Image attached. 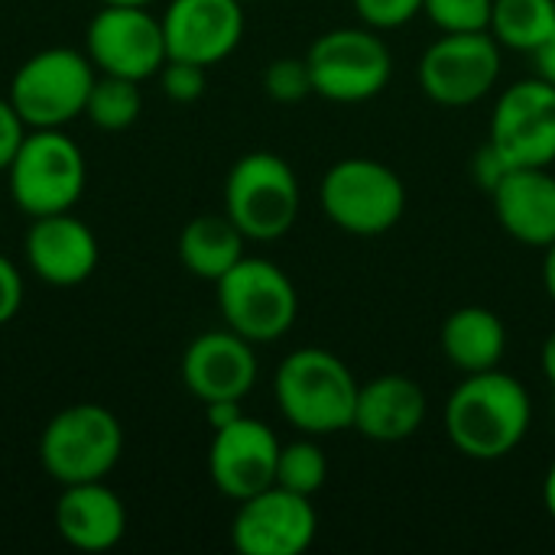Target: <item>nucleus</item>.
<instances>
[{
    "label": "nucleus",
    "instance_id": "nucleus-34",
    "mask_svg": "<svg viewBox=\"0 0 555 555\" xmlns=\"http://www.w3.org/2000/svg\"><path fill=\"white\" fill-rule=\"evenodd\" d=\"M533 59H537V75L555 85V26L550 29V36L543 39V46L533 52Z\"/></svg>",
    "mask_w": 555,
    "mask_h": 555
},
{
    "label": "nucleus",
    "instance_id": "nucleus-16",
    "mask_svg": "<svg viewBox=\"0 0 555 555\" xmlns=\"http://www.w3.org/2000/svg\"><path fill=\"white\" fill-rule=\"evenodd\" d=\"M159 20L169 59L205 68L224 62L244 39L241 0H169Z\"/></svg>",
    "mask_w": 555,
    "mask_h": 555
},
{
    "label": "nucleus",
    "instance_id": "nucleus-40",
    "mask_svg": "<svg viewBox=\"0 0 555 555\" xmlns=\"http://www.w3.org/2000/svg\"><path fill=\"white\" fill-rule=\"evenodd\" d=\"M553 413H555V406H553Z\"/></svg>",
    "mask_w": 555,
    "mask_h": 555
},
{
    "label": "nucleus",
    "instance_id": "nucleus-23",
    "mask_svg": "<svg viewBox=\"0 0 555 555\" xmlns=\"http://www.w3.org/2000/svg\"><path fill=\"white\" fill-rule=\"evenodd\" d=\"M555 26V0H494L488 33L514 52H537Z\"/></svg>",
    "mask_w": 555,
    "mask_h": 555
},
{
    "label": "nucleus",
    "instance_id": "nucleus-1",
    "mask_svg": "<svg viewBox=\"0 0 555 555\" xmlns=\"http://www.w3.org/2000/svg\"><path fill=\"white\" fill-rule=\"evenodd\" d=\"M442 426L455 452L472 462H501L520 449L533 426V400L527 387L501 367L465 374L449 393Z\"/></svg>",
    "mask_w": 555,
    "mask_h": 555
},
{
    "label": "nucleus",
    "instance_id": "nucleus-14",
    "mask_svg": "<svg viewBox=\"0 0 555 555\" xmlns=\"http://www.w3.org/2000/svg\"><path fill=\"white\" fill-rule=\"evenodd\" d=\"M280 439L276 433L254 420L241 416L237 423L215 429L208 446V475L211 485L228 501H247L276 485V462H280Z\"/></svg>",
    "mask_w": 555,
    "mask_h": 555
},
{
    "label": "nucleus",
    "instance_id": "nucleus-30",
    "mask_svg": "<svg viewBox=\"0 0 555 555\" xmlns=\"http://www.w3.org/2000/svg\"><path fill=\"white\" fill-rule=\"evenodd\" d=\"M29 127L23 124V117L16 114L10 98H0V172H7V166L13 163L20 143L26 140Z\"/></svg>",
    "mask_w": 555,
    "mask_h": 555
},
{
    "label": "nucleus",
    "instance_id": "nucleus-6",
    "mask_svg": "<svg viewBox=\"0 0 555 555\" xmlns=\"http://www.w3.org/2000/svg\"><path fill=\"white\" fill-rule=\"evenodd\" d=\"M98 68L88 52L52 46L29 55L10 78L7 98L29 130H62L75 117H85V104Z\"/></svg>",
    "mask_w": 555,
    "mask_h": 555
},
{
    "label": "nucleus",
    "instance_id": "nucleus-36",
    "mask_svg": "<svg viewBox=\"0 0 555 555\" xmlns=\"http://www.w3.org/2000/svg\"><path fill=\"white\" fill-rule=\"evenodd\" d=\"M546 257H543V286H546V296L553 299L555 306V241L543 250Z\"/></svg>",
    "mask_w": 555,
    "mask_h": 555
},
{
    "label": "nucleus",
    "instance_id": "nucleus-4",
    "mask_svg": "<svg viewBox=\"0 0 555 555\" xmlns=\"http://www.w3.org/2000/svg\"><path fill=\"white\" fill-rule=\"evenodd\" d=\"M302 192L296 169L270 153H244L224 179V215L241 228L247 241H280L299 218Z\"/></svg>",
    "mask_w": 555,
    "mask_h": 555
},
{
    "label": "nucleus",
    "instance_id": "nucleus-5",
    "mask_svg": "<svg viewBox=\"0 0 555 555\" xmlns=\"http://www.w3.org/2000/svg\"><path fill=\"white\" fill-rule=\"evenodd\" d=\"M124 455V426L101 403L59 410L39 436L42 472L65 485L104 481Z\"/></svg>",
    "mask_w": 555,
    "mask_h": 555
},
{
    "label": "nucleus",
    "instance_id": "nucleus-29",
    "mask_svg": "<svg viewBox=\"0 0 555 555\" xmlns=\"http://www.w3.org/2000/svg\"><path fill=\"white\" fill-rule=\"evenodd\" d=\"M426 0H354V10L364 26L384 33V29H400L410 20L423 13Z\"/></svg>",
    "mask_w": 555,
    "mask_h": 555
},
{
    "label": "nucleus",
    "instance_id": "nucleus-8",
    "mask_svg": "<svg viewBox=\"0 0 555 555\" xmlns=\"http://www.w3.org/2000/svg\"><path fill=\"white\" fill-rule=\"evenodd\" d=\"M218 312L231 332L254 345L283 338L299 315V293L286 270L267 257H241L218 283Z\"/></svg>",
    "mask_w": 555,
    "mask_h": 555
},
{
    "label": "nucleus",
    "instance_id": "nucleus-31",
    "mask_svg": "<svg viewBox=\"0 0 555 555\" xmlns=\"http://www.w3.org/2000/svg\"><path fill=\"white\" fill-rule=\"evenodd\" d=\"M23 306V273L20 267L0 254V328L16 319Z\"/></svg>",
    "mask_w": 555,
    "mask_h": 555
},
{
    "label": "nucleus",
    "instance_id": "nucleus-39",
    "mask_svg": "<svg viewBox=\"0 0 555 555\" xmlns=\"http://www.w3.org/2000/svg\"><path fill=\"white\" fill-rule=\"evenodd\" d=\"M241 3H247V0H241Z\"/></svg>",
    "mask_w": 555,
    "mask_h": 555
},
{
    "label": "nucleus",
    "instance_id": "nucleus-7",
    "mask_svg": "<svg viewBox=\"0 0 555 555\" xmlns=\"http://www.w3.org/2000/svg\"><path fill=\"white\" fill-rule=\"evenodd\" d=\"M85 153L65 130H29L7 166L10 198L29 218L72 211L85 192Z\"/></svg>",
    "mask_w": 555,
    "mask_h": 555
},
{
    "label": "nucleus",
    "instance_id": "nucleus-20",
    "mask_svg": "<svg viewBox=\"0 0 555 555\" xmlns=\"http://www.w3.org/2000/svg\"><path fill=\"white\" fill-rule=\"evenodd\" d=\"M429 397L406 374H380L358 390L354 426L371 442H403L426 423Z\"/></svg>",
    "mask_w": 555,
    "mask_h": 555
},
{
    "label": "nucleus",
    "instance_id": "nucleus-18",
    "mask_svg": "<svg viewBox=\"0 0 555 555\" xmlns=\"http://www.w3.org/2000/svg\"><path fill=\"white\" fill-rule=\"evenodd\" d=\"M498 224L524 247L546 250L555 241V176L550 166L511 169L491 192Z\"/></svg>",
    "mask_w": 555,
    "mask_h": 555
},
{
    "label": "nucleus",
    "instance_id": "nucleus-2",
    "mask_svg": "<svg viewBox=\"0 0 555 555\" xmlns=\"http://www.w3.org/2000/svg\"><path fill=\"white\" fill-rule=\"evenodd\" d=\"M358 377L325 348L289 351L273 374V397L283 420L302 436H335L354 426Z\"/></svg>",
    "mask_w": 555,
    "mask_h": 555
},
{
    "label": "nucleus",
    "instance_id": "nucleus-11",
    "mask_svg": "<svg viewBox=\"0 0 555 555\" xmlns=\"http://www.w3.org/2000/svg\"><path fill=\"white\" fill-rule=\"evenodd\" d=\"M488 143L511 169H537L555 163V85L546 78H524L501 91Z\"/></svg>",
    "mask_w": 555,
    "mask_h": 555
},
{
    "label": "nucleus",
    "instance_id": "nucleus-33",
    "mask_svg": "<svg viewBox=\"0 0 555 555\" xmlns=\"http://www.w3.org/2000/svg\"><path fill=\"white\" fill-rule=\"evenodd\" d=\"M241 416H244L241 400H211V403H205V420H208L211 433H215V429H224V426H231V423H237Z\"/></svg>",
    "mask_w": 555,
    "mask_h": 555
},
{
    "label": "nucleus",
    "instance_id": "nucleus-10",
    "mask_svg": "<svg viewBox=\"0 0 555 555\" xmlns=\"http://www.w3.org/2000/svg\"><path fill=\"white\" fill-rule=\"evenodd\" d=\"M504 46L488 33H442L416 65L420 88L442 107H472L488 98L504 68Z\"/></svg>",
    "mask_w": 555,
    "mask_h": 555
},
{
    "label": "nucleus",
    "instance_id": "nucleus-28",
    "mask_svg": "<svg viewBox=\"0 0 555 555\" xmlns=\"http://www.w3.org/2000/svg\"><path fill=\"white\" fill-rule=\"evenodd\" d=\"M156 78H159L163 94L176 104H192L208 88V68L195 62H182V59H166Z\"/></svg>",
    "mask_w": 555,
    "mask_h": 555
},
{
    "label": "nucleus",
    "instance_id": "nucleus-12",
    "mask_svg": "<svg viewBox=\"0 0 555 555\" xmlns=\"http://www.w3.org/2000/svg\"><path fill=\"white\" fill-rule=\"evenodd\" d=\"M85 52L101 75H120L133 81H146L159 75L166 65V36L163 20L150 13V7H111L91 16L85 33Z\"/></svg>",
    "mask_w": 555,
    "mask_h": 555
},
{
    "label": "nucleus",
    "instance_id": "nucleus-32",
    "mask_svg": "<svg viewBox=\"0 0 555 555\" xmlns=\"http://www.w3.org/2000/svg\"><path fill=\"white\" fill-rule=\"evenodd\" d=\"M511 172V166L504 163V156L491 146V143H485L478 153H475V159H472V176H475V182L491 195L494 192V185L504 179Z\"/></svg>",
    "mask_w": 555,
    "mask_h": 555
},
{
    "label": "nucleus",
    "instance_id": "nucleus-3",
    "mask_svg": "<svg viewBox=\"0 0 555 555\" xmlns=\"http://www.w3.org/2000/svg\"><path fill=\"white\" fill-rule=\"evenodd\" d=\"M325 218L354 237H380L406 215V185L397 169L371 156H348L328 166L319 185Z\"/></svg>",
    "mask_w": 555,
    "mask_h": 555
},
{
    "label": "nucleus",
    "instance_id": "nucleus-27",
    "mask_svg": "<svg viewBox=\"0 0 555 555\" xmlns=\"http://www.w3.org/2000/svg\"><path fill=\"white\" fill-rule=\"evenodd\" d=\"M263 91H267V98H273L280 104L306 101L312 94V75H309L306 55L302 59H293V55L273 59L263 68Z\"/></svg>",
    "mask_w": 555,
    "mask_h": 555
},
{
    "label": "nucleus",
    "instance_id": "nucleus-22",
    "mask_svg": "<svg viewBox=\"0 0 555 555\" xmlns=\"http://www.w3.org/2000/svg\"><path fill=\"white\" fill-rule=\"evenodd\" d=\"M241 228L221 215H198L179 231V260L195 280L218 283L244 257Z\"/></svg>",
    "mask_w": 555,
    "mask_h": 555
},
{
    "label": "nucleus",
    "instance_id": "nucleus-15",
    "mask_svg": "<svg viewBox=\"0 0 555 555\" xmlns=\"http://www.w3.org/2000/svg\"><path fill=\"white\" fill-rule=\"evenodd\" d=\"M260 374L254 341L241 338L228 325L218 332H202L189 341L179 377L185 390L205 406L211 400H244Z\"/></svg>",
    "mask_w": 555,
    "mask_h": 555
},
{
    "label": "nucleus",
    "instance_id": "nucleus-37",
    "mask_svg": "<svg viewBox=\"0 0 555 555\" xmlns=\"http://www.w3.org/2000/svg\"><path fill=\"white\" fill-rule=\"evenodd\" d=\"M543 507H546V514L555 520V459L553 465L546 468V478H543Z\"/></svg>",
    "mask_w": 555,
    "mask_h": 555
},
{
    "label": "nucleus",
    "instance_id": "nucleus-26",
    "mask_svg": "<svg viewBox=\"0 0 555 555\" xmlns=\"http://www.w3.org/2000/svg\"><path fill=\"white\" fill-rule=\"evenodd\" d=\"M494 0H426L423 13L442 33H481L491 23Z\"/></svg>",
    "mask_w": 555,
    "mask_h": 555
},
{
    "label": "nucleus",
    "instance_id": "nucleus-13",
    "mask_svg": "<svg viewBox=\"0 0 555 555\" xmlns=\"http://www.w3.org/2000/svg\"><path fill=\"white\" fill-rule=\"evenodd\" d=\"M319 537L312 498L280 485L237 504L231 543L241 555H302Z\"/></svg>",
    "mask_w": 555,
    "mask_h": 555
},
{
    "label": "nucleus",
    "instance_id": "nucleus-35",
    "mask_svg": "<svg viewBox=\"0 0 555 555\" xmlns=\"http://www.w3.org/2000/svg\"><path fill=\"white\" fill-rule=\"evenodd\" d=\"M540 367H543V377L550 380V387L555 390V328L546 335L543 341V351H540Z\"/></svg>",
    "mask_w": 555,
    "mask_h": 555
},
{
    "label": "nucleus",
    "instance_id": "nucleus-38",
    "mask_svg": "<svg viewBox=\"0 0 555 555\" xmlns=\"http://www.w3.org/2000/svg\"><path fill=\"white\" fill-rule=\"evenodd\" d=\"M101 3H111V7H150L153 0H101Z\"/></svg>",
    "mask_w": 555,
    "mask_h": 555
},
{
    "label": "nucleus",
    "instance_id": "nucleus-24",
    "mask_svg": "<svg viewBox=\"0 0 555 555\" xmlns=\"http://www.w3.org/2000/svg\"><path fill=\"white\" fill-rule=\"evenodd\" d=\"M143 114V94H140V81L133 78H120V75H101L91 85L88 104H85V117L107 133L127 130L140 120Z\"/></svg>",
    "mask_w": 555,
    "mask_h": 555
},
{
    "label": "nucleus",
    "instance_id": "nucleus-17",
    "mask_svg": "<svg viewBox=\"0 0 555 555\" xmlns=\"http://www.w3.org/2000/svg\"><path fill=\"white\" fill-rule=\"evenodd\" d=\"M23 250H26L29 270L42 283L59 286V289L85 283L98 270V260H101V244L94 231L72 211L33 218Z\"/></svg>",
    "mask_w": 555,
    "mask_h": 555
},
{
    "label": "nucleus",
    "instance_id": "nucleus-9",
    "mask_svg": "<svg viewBox=\"0 0 555 555\" xmlns=\"http://www.w3.org/2000/svg\"><path fill=\"white\" fill-rule=\"evenodd\" d=\"M306 65L312 75V94L332 104H364L377 98L393 75V55L371 26H338L322 33L306 52Z\"/></svg>",
    "mask_w": 555,
    "mask_h": 555
},
{
    "label": "nucleus",
    "instance_id": "nucleus-19",
    "mask_svg": "<svg viewBox=\"0 0 555 555\" xmlns=\"http://www.w3.org/2000/svg\"><path fill=\"white\" fill-rule=\"evenodd\" d=\"M59 537L81 553H107L127 533V507L104 481L65 485L55 501Z\"/></svg>",
    "mask_w": 555,
    "mask_h": 555
},
{
    "label": "nucleus",
    "instance_id": "nucleus-21",
    "mask_svg": "<svg viewBox=\"0 0 555 555\" xmlns=\"http://www.w3.org/2000/svg\"><path fill=\"white\" fill-rule=\"evenodd\" d=\"M442 358L462 374L494 371L507 351V328L494 309L485 306H462L455 309L439 332Z\"/></svg>",
    "mask_w": 555,
    "mask_h": 555
},
{
    "label": "nucleus",
    "instance_id": "nucleus-25",
    "mask_svg": "<svg viewBox=\"0 0 555 555\" xmlns=\"http://www.w3.org/2000/svg\"><path fill=\"white\" fill-rule=\"evenodd\" d=\"M328 481V459L315 436L296 439L280 446V462H276V485L306 498H315Z\"/></svg>",
    "mask_w": 555,
    "mask_h": 555
}]
</instances>
